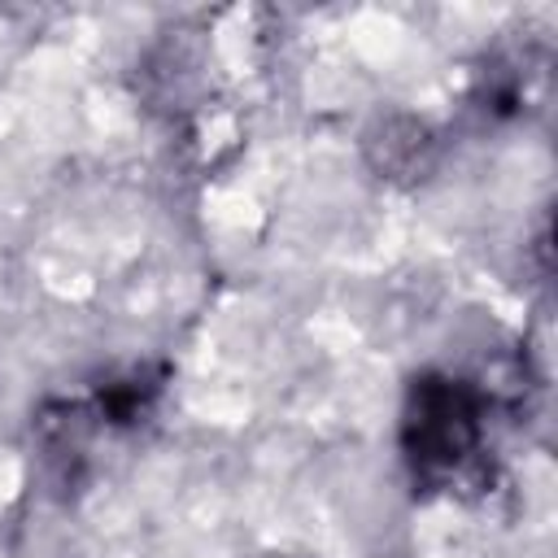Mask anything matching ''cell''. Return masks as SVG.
<instances>
[{
  "instance_id": "1",
  "label": "cell",
  "mask_w": 558,
  "mask_h": 558,
  "mask_svg": "<svg viewBox=\"0 0 558 558\" xmlns=\"http://www.w3.org/2000/svg\"><path fill=\"white\" fill-rule=\"evenodd\" d=\"M410 427H414V462L423 471H453L458 462H466L480 445V423H475V401L466 397L462 384H423L418 388V401H414V414H410Z\"/></svg>"
}]
</instances>
